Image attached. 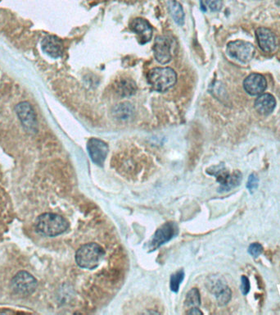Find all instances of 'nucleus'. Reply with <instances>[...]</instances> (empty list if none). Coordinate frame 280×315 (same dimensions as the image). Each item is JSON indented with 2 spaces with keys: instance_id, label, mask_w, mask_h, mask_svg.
Instances as JSON below:
<instances>
[{
  "instance_id": "obj_1",
  "label": "nucleus",
  "mask_w": 280,
  "mask_h": 315,
  "mask_svg": "<svg viewBox=\"0 0 280 315\" xmlns=\"http://www.w3.org/2000/svg\"><path fill=\"white\" fill-rule=\"evenodd\" d=\"M69 223L66 218L59 214L45 213L36 218V229L43 236H59L68 229Z\"/></svg>"
},
{
  "instance_id": "obj_2",
  "label": "nucleus",
  "mask_w": 280,
  "mask_h": 315,
  "mask_svg": "<svg viewBox=\"0 0 280 315\" xmlns=\"http://www.w3.org/2000/svg\"><path fill=\"white\" fill-rule=\"evenodd\" d=\"M105 256L104 249L96 243H88L79 247L75 253V262L81 269H96Z\"/></svg>"
},
{
  "instance_id": "obj_3",
  "label": "nucleus",
  "mask_w": 280,
  "mask_h": 315,
  "mask_svg": "<svg viewBox=\"0 0 280 315\" xmlns=\"http://www.w3.org/2000/svg\"><path fill=\"white\" fill-rule=\"evenodd\" d=\"M147 79L153 90L165 92L176 84L177 74L170 68H155L148 72Z\"/></svg>"
},
{
  "instance_id": "obj_4",
  "label": "nucleus",
  "mask_w": 280,
  "mask_h": 315,
  "mask_svg": "<svg viewBox=\"0 0 280 315\" xmlns=\"http://www.w3.org/2000/svg\"><path fill=\"white\" fill-rule=\"evenodd\" d=\"M38 282L34 276L26 271H21L14 276L11 281V288L16 295L28 296L33 294Z\"/></svg>"
},
{
  "instance_id": "obj_5",
  "label": "nucleus",
  "mask_w": 280,
  "mask_h": 315,
  "mask_svg": "<svg viewBox=\"0 0 280 315\" xmlns=\"http://www.w3.org/2000/svg\"><path fill=\"white\" fill-rule=\"evenodd\" d=\"M210 175L216 176V180L221 184L220 192H228L232 188L235 187L239 185L242 175L240 172H234L233 174H230V172L225 169L223 166H216L212 167L208 170Z\"/></svg>"
},
{
  "instance_id": "obj_6",
  "label": "nucleus",
  "mask_w": 280,
  "mask_h": 315,
  "mask_svg": "<svg viewBox=\"0 0 280 315\" xmlns=\"http://www.w3.org/2000/svg\"><path fill=\"white\" fill-rule=\"evenodd\" d=\"M227 52L230 57L240 62H248L255 56L256 49L251 43L243 40H235L228 44Z\"/></svg>"
},
{
  "instance_id": "obj_7",
  "label": "nucleus",
  "mask_w": 280,
  "mask_h": 315,
  "mask_svg": "<svg viewBox=\"0 0 280 315\" xmlns=\"http://www.w3.org/2000/svg\"><path fill=\"white\" fill-rule=\"evenodd\" d=\"M15 109L25 130L27 131V133H36L37 119L31 104L28 102H22L16 106Z\"/></svg>"
},
{
  "instance_id": "obj_8",
  "label": "nucleus",
  "mask_w": 280,
  "mask_h": 315,
  "mask_svg": "<svg viewBox=\"0 0 280 315\" xmlns=\"http://www.w3.org/2000/svg\"><path fill=\"white\" fill-rule=\"evenodd\" d=\"M172 42L165 35H158L156 38L153 45V53L157 62L166 64L172 58Z\"/></svg>"
},
{
  "instance_id": "obj_9",
  "label": "nucleus",
  "mask_w": 280,
  "mask_h": 315,
  "mask_svg": "<svg viewBox=\"0 0 280 315\" xmlns=\"http://www.w3.org/2000/svg\"><path fill=\"white\" fill-rule=\"evenodd\" d=\"M87 150L91 160L98 166L104 165L108 154V146L98 138H91L87 143Z\"/></svg>"
},
{
  "instance_id": "obj_10",
  "label": "nucleus",
  "mask_w": 280,
  "mask_h": 315,
  "mask_svg": "<svg viewBox=\"0 0 280 315\" xmlns=\"http://www.w3.org/2000/svg\"><path fill=\"white\" fill-rule=\"evenodd\" d=\"M177 232L176 225L174 223H165L154 234L150 243V249L155 250L159 246L167 242L174 237Z\"/></svg>"
},
{
  "instance_id": "obj_11",
  "label": "nucleus",
  "mask_w": 280,
  "mask_h": 315,
  "mask_svg": "<svg viewBox=\"0 0 280 315\" xmlns=\"http://www.w3.org/2000/svg\"><path fill=\"white\" fill-rule=\"evenodd\" d=\"M208 288L214 294L220 305H225L231 299V291L220 278H212L208 282Z\"/></svg>"
},
{
  "instance_id": "obj_12",
  "label": "nucleus",
  "mask_w": 280,
  "mask_h": 315,
  "mask_svg": "<svg viewBox=\"0 0 280 315\" xmlns=\"http://www.w3.org/2000/svg\"><path fill=\"white\" fill-rule=\"evenodd\" d=\"M259 46L265 53H273L276 49V38L269 29L260 27L256 31Z\"/></svg>"
},
{
  "instance_id": "obj_13",
  "label": "nucleus",
  "mask_w": 280,
  "mask_h": 315,
  "mask_svg": "<svg viewBox=\"0 0 280 315\" xmlns=\"http://www.w3.org/2000/svg\"><path fill=\"white\" fill-rule=\"evenodd\" d=\"M266 80L258 73H252L243 82L245 91L251 95H258L266 89Z\"/></svg>"
},
{
  "instance_id": "obj_14",
  "label": "nucleus",
  "mask_w": 280,
  "mask_h": 315,
  "mask_svg": "<svg viewBox=\"0 0 280 315\" xmlns=\"http://www.w3.org/2000/svg\"><path fill=\"white\" fill-rule=\"evenodd\" d=\"M130 28L139 36L142 44L149 42L152 37V27L144 18H135L130 23Z\"/></svg>"
},
{
  "instance_id": "obj_15",
  "label": "nucleus",
  "mask_w": 280,
  "mask_h": 315,
  "mask_svg": "<svg viewBox=\"0 0 280 315\" xmlns=\"http://www.w3.org/2000/svg\"><path fill=\"white\" fill-rule=\"evenodd\" d=\"M41 48L47 55L53 58L62 57L63 53V44L59 38L54 35H48L43 39Z\"/></svg>"
},
{
  "instance_id": "obj_16",
  "label": "nucleus",
  "mask_w": 280,
  "mask_h": 315,
  "mask_svg": "<svg viewBox=\"0 0 280 315\" xmlns=\"http://www.w3.org/2000/svg\"><path fill=\"white\" fill-rule=\"evenodd\" d=\"M116 93L122 97H130L135 95L137 91L136 83L130 78L122 77L117 80L114 85Z\"/></svg>"
},
{
  "instance_id": "obj_17",
  "label": "nucleus",
  "mask_w": 280,
  "mask_h": 315,
  "mask_svg": "<svg viewBox=\"0 0 280 315\" xmlns=\"http://www.w3.org/2000/svg\"><path fill=\"white\" fill-rule=\"evenodd\" d=\"M275 99L269 94L260 95L255 101V108L261 115L270 114L275 108Z\"/></svg>"
},
{
  "instance_id": "obj_18",
  "label": "nucleus",
  "mask_w": 280,
  "mask_h": 315,
  "mask_svg": "<svg viewBox=\"0 0 280 315\" xmlns=\"http://www.w3.org/2000/svg\"><path fill=\"white\" fill-rule=\"evenodd\" d=\"M113 114L116 119L120 121H129L134 117L135 108L129 102H124L114 107Z\"/></svg>"
},
{
  "instance_id": "obj_19",
  "label": "nucleus",
  "mask_w": 280,
  "mask_h": 315,
  "mask_svg": "<svg viewBox=\"0 0 280 315\" xmlns=\"http://www.w3.org/2000/svg\"><path fill=\"white\" fill-rule=\"evenodd\" d=\"M168 9L174 22L179 26H183L184 24V12L182 5L176 0H170L168 2Z\"/></svg>"
},
{
  "instance_id": "obj_20",
  "label": "nucleus",
  "mask_w": 280,
  "mask_h": 315,
  "mask_svg": "<svg viewBox=\"0 0 280 315\" xmlns=\"http://www.w3.org/2000/svg\"><path fill=\"white\" fill-rule=\"evenodd\" d=\"M201 302L200 293L197 288H193L188 292L185 298L186 306L190 307V308H199Z\"/></svg>"
},
{
  "instance_id": "obj_21",
  "label": "nucleus",
  "mask_w": 280,
  "mask_h": 315,
  "mask_svg": "<svg viewBox=\"0 0 280 315\" xmlns=\"http://www.w3.org/2000/svg\"><path fill=\"white\" fill-rule=\"evenodd\" d=\"M183 278H184V272L182 269L171 275L170 282L171 291H174V292H177L179 291V286H180L181 282H183Z\"/></svg>"
},
{
  "instance_id": "obj_22",
  "label": "nucleus",
  "mask_w": 280,
  "mask_h": 315,
  "mask_svg": "<svg viewBox=\"0 0 280 315\" xmlns=\"http://www.w3.org/2000/svg\"><path fill=\"white\" fill-rule=\"evenodd\" d=\"M259 179L256 174H251L247 181V187L251 193H253L254 191H256V188L258 186Z\"/></svg>"
},
{
  "instance_id": "obj_23",
  "label": "nucleus",
  "mask_w": 280,
  "mask_h": 315,
  "mask_svg": "<svg viewBox=\"0 0 280 315\" xmlns=\"http://www.w3.org/2000/svg\"><path fill=\"white\" fill-rule=\"evenodd\" d=\"M206 4L212 12H218L222 8V0H206Z\"/></svg>"
},
{
  "instance_id": "obj_24",
  "label": "nucleus",
  "mask_w": 280,
  "mask_h": 315,
  "mask_svg": "<svg viewBox=\"0 0 280 315\" xmlns=\"http://www.w3.org/2000/svg\"><path fill=\"white\" fill-rule=\"evenodd\" d=\"M262 249L261 245H260L258 243H253V244H251L250 245L248 252L253 257H258L260 254L262 253Z\"/></svg>"
},
{
  "instance_id": "obj_25",
  "label": "nucleus",
  "mask_w": 280,
  "mask_h": 315,
  "mask_svg": "<svg viewBox=\"0 0 280 315\" xmlns=\"http://www.w3.org/2000/svg\"><path fill=\"white\" fill-rule=\"evenodd\" d=\"M241 280H242V285H241V291L243 292V295H247L250 291V283L249 280L247 279L245 276H243L242 278H241Z\"/></svg>"
},
{
  "instance_id": "obj_26",
  "label": "nucleus",
  "mask_w": 280,
  "mask_h": 315,
  "mask_svg": "<svg viewBox=\"0 0 280 315\" xmlns=\"http://www.w3.org/2000/svg\"><path fill=\"white\" fill-rule=\"evenodd\" d=\"M186 313L188 314H203V312L199 308H189V310Z\"/></svg>"
}]
</instances>
